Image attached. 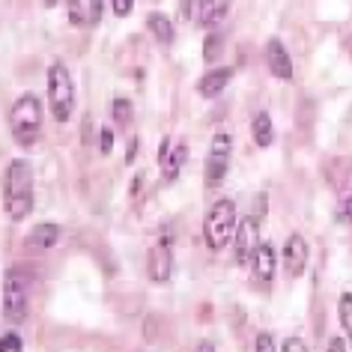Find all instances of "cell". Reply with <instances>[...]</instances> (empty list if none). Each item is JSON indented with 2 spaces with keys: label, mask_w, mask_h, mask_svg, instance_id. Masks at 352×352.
<instances>
[{
  "label": "cell",
  "mask_w": 352,
  "mask_h": 352,
  "mask_svg": "<svg viewBox=\"0 0 352 352\" xmlns=\"http://www.w3.org/2000/svg\"><path fill=\"white\" fill-rule=\"evenodd\" d=\"M131 113H135V111H131V102L129 99H122V96H120V99L111 102V120L117 122V126H129Z\"/></svg>",
  "instance_id": "18"
},
{
  "label": "cell",
  "mask_w": 352,
  "mask_h": 352,
  "mask_svg": "<svg viewBox=\"0 0 352 352\" xmlns=\"http://www.w3.org/2000/svg\"><path fill=\"white\" fill-rule=\"evenodd\" d=\"M221 45H224L221 33H209L206 42H204V60H206V63H215V60L221 57Z\"/></svg>",
  "instance_id": "20"
},
{
  "label": "cell",
  "mask_w": 352,
  "mask_h": 352,
  "mask_svg": "<svg viewBox=\"0 0 352 352\" xmlns=\"http://www.w3.org/2000/svg\"><path fill=\"white\" fill-rule=\"evenodd\" d=\"M338 316H340V325H343V331H346V338L352 340V293H343L340 296Z\"/></svg>",
  "instance_id": "19"
},
{
  "label": "cell",
  "mask_w": 352,
  "mask_h": 352,
  "mask_svg": "<svg viewBox=\"0 0 352 352\" xmlns=\"http://www.w3.org/2000/svg\"><path fill=\"white\" fill-rule=\"evenodd\" d=\"M45 3H48V6H54V0H45Z\"/></svg>",
  "instance_id": "32"
},
{
  "label": "cell",
  "mask_w": 352,
  "mask_h": 352,
  "mask_svg": "<svg viewBox=\"0 0 352 352\" xmlns=\"http://www.w3.org/2000/svg\"><path fill=\"white\" fill-rule=\"evenodd\" d=\"M260 245V215H245L239 218V227H236V236H233V248H236V263L239 266H248L254 251Z\"/></svg>",
  "instance_id": "7"
},
{
  "label": "cell",
  "mask_w": 352,
  "mask_h": 352,
  "mask_svg": "<svg viewBox=\"0 0 352 352\" xmlns=\"http://www.w3.org/2000/svg\"><path fill=\"white\" fill-rule=\"evenodd\" d=\"M233 66H218V69H209V72L197 81V93L200 96H206V99H218L224 90H227V84L233 81Z\"/></svg>",
  "instance_id": "11"
},
{
  "label": "cell",
  "mask_w": 352,
  "mask_h": 352,
  "mask_svg": "<svg viewBox=\"0 0 352 352\" xmlns=\"http://www.w3.org/2000/svg\"><path fill=\"white\" fill-rule=\"evenodd\" d=\"M48 108H51V117L60 126H66L72 120V111H75V84H72V75H69L66 63H51L48 66Z\"/></svg>",
  "instance_id": "4"
},
{
  "label": "cell",
  "mask_w": 352,
  "mask_h": 352,
  "mask_svg": "<svg viewBox=\"0 0 352 352\" xmlns=\"http://www.w3.org/2000/svg\"><path fill=\"white\" fill-rule=\"evenodd\" d=\"M251 269H254V278H257L260 284H269V280L275 278V272H278V254H275V248H272L269 242H260L257 245V251H254V257H251Z\"/></svg>",
  "instance_id": "12"
},
{
  "label": "cell",
  "mask_w": 352,
  "mask_h": 352,
  "mask_svg": "<svg viewBox=\"0 0 352 352\" xmlns=\"http://www.w3.org/2000/svg\"><path fill=\"white\" fill-rule=\"evenodd\" d=\"M329 349H334V352H340V349H346V343H343L340 338H334V340L329 343Z\"/></svg>",
  "instance_id": "31"
},
{
  "label": "cell",
  "mask_w": 352,
  "mask_h": 352,
  "mask_svg": "<svg viewBox=\"0 0 352 352\" xmlns=\"http://www.w3.org/2000/svg\"><path fill=\"white\" fill-rule=\"evenodd\" d=\"M280 349H284V352H305V349H307V343H305V340H298V338H287L284 343H280Z\"/></svg>",
  "instance_id": "29"
},
{
  "label": "cell",
  "mask_w": 352,
  "mask_h": 352,
  "mask_svg": "<svg viewBox=\"0 0 352 352\" xmlns=\"http://www.w3.org/2000/svg\"><path fill=\"white\" fill-rule=\"evenodd\" d=\"M254 349H257V352H275L278 343H275V338H272L269 331H260L257 340H254Z\"/></svg>",
  "instance_id": "23"
},
{
  "label": "cell",
  "mask_w": 352,
  "mask_h": 352,
  "mask_svg": "<svg viewBox=\"0 0 352 352\" xmlns=\"http://www.w3.org/2000/svg\"><path fill=\"white\" fill-rule=\"evenodd\" d=\"M111 149H113V129L111 126H102V131H99V153L102 155H111Z\"/></svg>",
  "instance_id": "24"
},
{
  "label": "cell",
  "mask_w": 352,
  "mask_h": 352,
  "mask_svg": "<svg viewBox=\"0 0 352 352\" xmlns=\"http://www.w3.org/2000/svg\"><path fill=\"white\" fill-rule=\"evenodd\" d=\"M146 275L155 284H167L173 275V251H170V239H158L146 254Z\"/></svg>",
  "instance_id": "8"
},
{
  "label": "cell",
  "mask_w": 352,
  "mask_h": 352,
  "mask_svg": "<svg viewBox=\"0 0 352 352\" xmlns=\"http://www.w3.org/2000/svg\"><path fill=\"white\" fill-rule=\"evenodd\" d=\"M236 227H239V215H236V204L230 197H221L209 206L206 221H204V239L212 251H221L227 242L236 236Z\"/></svg>",
  "instance_id": "3"
},
{
  "label": "cell",
  "mask_w": 352,
  "mask_h": 352,
  "mask_svg": "<svg viewBox=\"0 0 352 352\" xmlns=\"http://www.w3.org/2000/svg\"><path fill=\"white\" fill-rule=\"evenodd\" d=\"M188 162V146L186 144H176L170 153H167V158L162 162V173H164V182H173L176 176H179V170L186 167Z\"/></svg>",
  "instance_id": "16"
},
{
  "label": "cell",
  "mask_w": 352,
  "mask_h": 352,
  "mask_svg": "<svg viewBox=\"0 0 352 352\" xmlns=\"http://www.w3.org/2000/svg\"><path fill=\"white\" fill-rule=\"evenodd\" d=\"M338 221L352 227V195H346V197L340 200V206H338Z\"/></svg>",
  "instance_id": "25"
},
{
  "label": "cell",
  "mask_w": 352,
  "mask_h": 352,
  "mask_svg": "<svg viewBox=\"0 0 352 352\" xmlns=\"http://www.w3.org/2000/svg\"><path fill=\"white\" fill-rule=\"evenodd\" d=\"M10 129H12V138L19 140L21 146H33V144H36L39 135H42V102H39V96L24 93L21 99L12 104Z\"/></svg>",
  "instance_id": "2"
},
{
  "label": "cell",
  "mask_w": 352,
  "mask_h": 352,
  "mask_svg": "<svg viewBox=\"0 0 352 352\" xmlns=\"http://www.w3.org/2000/svg\"><path fill=\"white\" fill-rule=\"evenodd\" d=\"M138 146H140L138 138H131V140H129V153H126V164H135V158H138V153H140Z\"/></svg>",
  "instance_id": "30"
},
{
  "label": "cell",
  "mask_w": 352,
  "mask_h": 352,
  "mask_svg": "<svg viewBox=\"0 0 352 352\" xmlns=\"http://www.w3.org/2000/svg\"><path fill=\"white\" fill-rule=\"evenodd\" d=\"M280 263H284V269H287L289 278H298L307 269V242H305L302 233H293L287 239L284 251H280Z\"/></svg>",
  "instance_id": "9"
},
{
  "label": "cell",
  "mask_w": 352,
  "mask_h": 352,
  "mask_svg": "<svg viewBox=\"0 0 352 352\" xmlns=\"http://www.w3.org/2000/svg\"><path fill=\"white\" fill-rule=\"evenodd\" d=\"M60 236H63V227L54 224V221H42L28 233L24 245H28L30 251H51L60 242Z\"/></svg>",
  "instance_id": "14"
},
{
  "label": "cell",
  "mask_w": 352,
  "mask_h": 352,
  "mask_svg": "<svg viewBox=\"0 0 352 352\" xmlns=\"http://www.w3.org/2000/svg\"><path fill=\"white\" fill-rule=\"evenodd\" d=\"M131 6H135V0H111V10L117 19H126V15L131 12Z\"/></svg>",
  "instance_id": "28"
},
{
  "label": "cell",
  "mask_w": 352,
  "mask_h": 352,
  "mask_svg": "<svg viewBox=\"0 0 352 352\" xmlns=\"http://www.w3.org/2000/svg\"><path fill=\"white\" fill-rule=\"evenodd\" d=\"M251 138H254V144H257L260 149L272 146V140H275V126H272V117H269L266 111H260L257 117H254V122H251Z\"/></svg>",
  "instance_id": "17"
},
{
  "label": "cell",
  "mask_w": 352,
  "mask_h": 352,
  "mask_svg": "<svg viewBox=\"0 0 352 352\" xmlns=\"http://www.w3.org/2000/svg\"><path fill=\"white\" fill-rule=\"evenodd\" d=\"M266 63H269V72L278 78V81H293V60H289L284 42L272 36L266 42Z\"/></svg>",
  "instance_id": "10"
},
{
  "label": "cell",
  "mask_w": 352,
  "mask_h": 352,
  "mask_svg": "<svg viewBox=\"0 0 352 352\" xmlns=\"http://www.w3.org/2000/svg\"><path fill=\"white\" fill-rule=\"evenodd\" d=\"M197 15V0H179V19L191 21Z\"/></svg>",
  "instance_id": "27"
},
{
  "label": "cell",
  "mask_w": 352,
  "mask_h": 352,
  "mask_svg": "<svg viewBox=\"0 0 352 352\" xmlns=\"http://www.w3.org/2000/svg\"><path fill=\"white\" fill-rule=\"evenodd\" d=\"M230 3H233V0H197L195 21L204 30H212V28H218V24L227 19V12H230Z\"/></svg>",
  "instance_id": "13"
},
{
  "label": "cell",
  "mask_w": 352,
  "mask_h": 352,
  "mask_svg": "<svg viewBox=\"0 0 352 352\" xmlns=\"http://www.w3.org/2000/svg\"><path fill=\"white\" fill-rule=\"evenodd\" d=\"M3 316L15 325L28 320V280L21 272H10L3 280Z\"/></svg>",
  "instance_id": "6"
},
{
  "label": "cell",
  "mask_w": 352,
  "mask_h": 352,
  "mask_svg": "<svg viewBox=\"0 0 352 352\" xmlns=\"http://www.w3.org/2000/svg\"><path fill=\"white\" fill-rule=\"evenodd\" d=\"M66 12H69V21L72 24H84L87 21V12H84L81 0H66Z\"/></svg>",
  "instance_id": "21"
},
{
  "label": "cell",
  "mask_w": 352,
  "mask_h": 352,
  "mask_svg": "<svg viewBox=\"0 0 352 352\" xmlns=\"http://www.w3.org/2000/svg\"><path fill=\"white\" fill-rule=\"evenodd\" d=\"M104 12V0H87V24H99Z\"/></svg>",
  "instance_id": "22"
},
{
  "label": "cell",
  "mask_w": 352,
  "mask_h": 352,
  "mask_svg": "<svg viewBox=\"0 0 352 352\" xmlns=\"http://www.w3.org/2000/svg\"><path fill=\"white\" fill-rule=\"evenodd\" d=\"M230 158H233V138L227 131H215L212 144L206 155V188H218L230 173Z\"/></svg>",
  "instance_id": "5"
},
{
  "label": "cell",
  "mask_w": 352,
  "mask_h": 352,
  "mask_svg": "<svg viewBox=\"0 0 352 352\" xmlns=\"http://www.w3.org/2000/svg\"><path fill=\"white\" fill-rule=\"evenodd\" d=\"M24 346V343H21V338H19V334H15V331H6L3 334V338H0V349H3V352H19Z\"/></svg>",
  "instance_id": "26"
},
{
  "label": "cell",
  "mask_w": 352,
  "mask_h": 352,
  "mask_svg": "<svg viewBox=\"0 0 352 352\" xmlns=\"http://www.w3.org/2000/svg\"><path fill=\"white\" fill-rule=\"evenodd\" d=\"M6 212L12 221H24L33 212V164L28 158H12L6 167Z\"/></svg>",
  "instance_id": "1"
},
{
  "label": "cell",
  "mask_w": 352,
  "mask_h": 352,
  "mask_svg": "<svg viewBox=\"0 0 352 352\" xmlns=\"http://www.w3.org/2000/svg\"><path fill=\"white\" fill-rule=\"evenodd\" d=\"M146 30L153 33V39L158 42V45H173V39H176V30H173V24L170 19H167L164 12H149L146 15Z\"/></svg>",
  "instance_id": "15"
}]
</instances>
